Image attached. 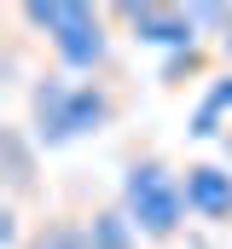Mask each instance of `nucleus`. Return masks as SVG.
<instances>
[{
	"mask_svg": "<svg viewBox=\"0 0 232 249\" xmlns=\"http://www.w3.org/2000/svg\"><path fill=\"white\" fill-rule=\"evenodd\" d=\"M111 93L105 81H70V75H41L35 93H29V127H35V145H76L87 133L111 122Z\"/></svg>",
	"mask_w": 232,
	"mask_h": 249,
	"instance_id": "1",
	"label": "nucleus"
},
{
	"mask_svg": "<svg viewBox=\"0 0 232 249\" xmlns=\"http://www.w3.org/2000/svg\"><path fill=\"white\" fill-rule=\"evenodd\" d=\"M23 23L41 29V41L53 47V58L70 75H93V70L111 64V23H105L99 6H81V0H29Z\"/></svg>",
	"mask_w": 232,
	"mask_h": 249,
	"instance_id": "2",
	"label": "nucleus"
},
{
	"mask_svg": "<svg viewBox=\"0 0 232 249\" xmlns=\"http://www.w3.org/2000/svg\"><path fill=\"white\" fill-rule=\"evenodd\" d=\"M122 214L134 220L139 238L169 244L180 232V220H186V180L163 157H134L122 168Z\"/></svg>",
	"mask_w": 232,
	"mask_h": 249,
	"instance_id": "3",
	"label": "nucleus"
},
{
	"mask_svg": "<svg viewBox=\"0 0 232 249\" xmlns=\"http://www.w3.org/2000/svg\"><path fill=\"white\" fill-rule=\"evenodd\" d=\"M116 18L134 29V41H145V47H169L174 58L192 53L197 35H203V29L192 23L186 6H157V0H145V6H116Z\"/></svg>",
	"mask_w": 232,
	"mask_h": 249,
	"instance_id": "4",
	"label": "nucleus"
},
{
	"mask_svg": "<svg viewBox=\"0 0 232 249\" xmlns=\"http://www.w3.org/2000/svg\"><path fill=\"white\" fill-rule=\"evenodd\" d=\"M186 209L197 220H232V168L221 162H186Z\"/></svg>",
	"mask_w": 232,
	"mask_h": 249,
	"instance_id": "5",
	"label": "nucleus"
},
{
	"mask_svg": "<svg viewBox=\"0 0 232 249\" xmlns=\"http://www.w3.org/2000/svg\"><path fill=\"white\" fill-rule=\"evenodd\" d=\"M221 116H232V70L209 81V93H203V105H197V116H192V133H203V139L221 133Z\"/></svg>",
	"mask_w": 232,
	"mask_h": 249,
	"instance_id": "6",
	"label": "nucleus"
},
{
	"mask_svg": "<svg viewBox=\"0 0 232 249\" xmlns=\"http://www.w3.org/2000/svg\"><path fill=\"white\" fill-rule=\"evenodd\" d=\"M87 232H93V249H134V238H139L122 209H99V214L87 220Z\"/></svg>",
	"mask_w": 232,
	"mask_h": 249,
	"instance_id": "7",
	"label": "nucleus"
},
{
	"mask_svg": "<svg viewBox=\"0 0 232 249\" xmlns=\"http://www.w3.org/2000/svg\"><path fill=\"white\" fill-rule=\"evenodd\" d=\"M29 249H93V232H87V220H47Z\"/></svg>",
	"mask_w": 232,
	"mask_h": 249,
	"instance_id": "8",
	"label": "nucleus"
},
{
	"mask_svg": "<svg viewBox=\"0 0 232 249\" xmlns=\"http://www.w3.org/2000/svg\"><path fill=\"white\" fill-rule=\"evenodd\" d=\"M227 58H232V23H227Z\"/></svg>",
	"mask_w": 232,
	"mask_h": 249,
	"instance_id": "9",
	"label": "nucleus"
}]
</instances>
